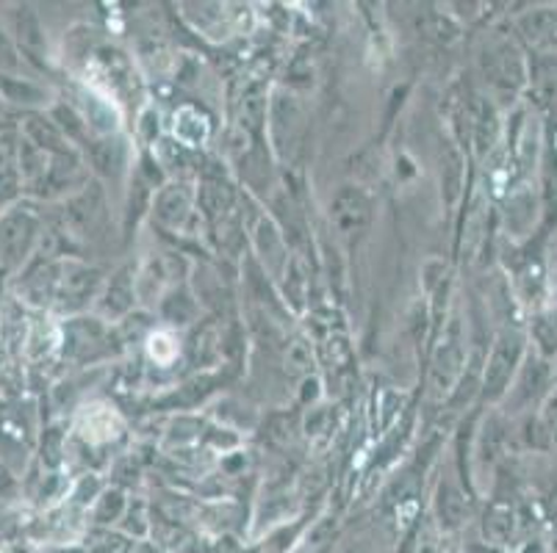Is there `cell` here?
Returning <instances> with one entry per match:
<instances>
[{
    "label": "cell",
    "instance_id": "obj_1",
    "mask_svg": "<svg viewBox=\"0 0 557 553\" xmlns=\"http://www.w3.org/2000/svg\"><path fill=\"white\" fill-rule=\"evenodd\" d=\"M39 232V213L32 205H20L7 211L0 219V261L7 266H20L32 252Z\"/></svg>",
    "mask_w": 557,
    "mask_h": 553
},
{
    "label": "cell",
    "instance_id": "obj_2",
    "mask_svg": "<svg viewBox=\"0 0 557 553\" xmlns=\"http://www.w3.org/2000/svg\"><path fill=\"white\" fill-rule=\"evenodd\" d=\"M521 352H524V341H521L519 332H503L496 338L483 379V390L488 399H499L508 390L510 379L521 363Z\"/></svg>",
    "mask_w": 557,
    "mask_h": 553
},
{
    "label": "cell",
    "instance_id": "obj_3",
    "mask_svg": "<svg viewBox=\"0 0 557 553\" xmlns=\"http://www.w3.org/2000/svg\"><path fill=\"white\" fill-rule=\"evenodd\" d=\"M331 219L333 225H336L342 232H347V236L361 232L363 227L369 225V219H372V205H369L367 194L352 189V186L338 191L336 200H333L331 205Z\"/></svg>",
    "mask_w": 557,
    "mask_h": 553
},
{
    "label": "cell",
    "instance_id": "obj_4",
    "mask_svg": "<svg viewBox=\"0 0 557 553\" xmlns=\"http://www.w3.org/2000/svg\"><path fill=\"white\" fill-rule=\"evenodd\" d=\"M98 282H100L98 268L73 263V266L64 268V277L62 282H59V293H55V297H59V304H62L64 311H78V307H84L86 304V299L92 297Z\"/></svg>",
    "mask_w": 557,
    "mask_h": 553
},
{
    "label": "cell",
    "instance_id": "obj_5",
    "mask_svg": "<svg viewBox=\"0 0 557 553\" xmlns=\"http://www.w3.org/2000/svg\"><path fill=\"white\" fill-rule=\"evenodd\" d=\"M546 382H549V368H546V363H541L539 357H530L524 368H521L519 379H516V388L510 390L508 404H513V410L533 404L544 393Z\"/></svg>",
    "mask_w": 557,
    "mask_h": 553
},
{
    "label": "cell",
    "instance_id": "obj_6",
    "mask_svg": "<svg viewBox=\"0 0 557 553\" xmlns=\"http://www.w3.org/2000/svg\"><path fill=\"white\" fill-rule=\"evenodd\" d=\"M483 64H485V75H488L491 84L494 86H510V84H519L521 80L519 53H516L510 45H503V48H496V50H491V53H485Z\"/></svg>",
    "mask_w": 557,
    "mask_h": 553
},
{
    "label": "cell",
    "instance_id": "obj_7",
    "mask_svg": "<svg viewBox=\"0 0 557 553\" xmlns=\"http://www.w3.org/2000/svg\"><path fill=\"white\" fill-rule=\"evenodd\" d=\"M103 216H106V205H103V194H100V186H89V189H86L84 194H81L78 200H73V205H70V222H73L81 232H86V236H89V230H95V227L103 222Z\"/></svg>",
    "mask_w": 557,
    "mask_h": 553
},
{
    "label": "cell",
    "instance_id": "obj_8",
    "mask_svg": "<svg viewBox=\"0 0 557 553\" xmlns=\"http://www.w3.org/2000/svg\"><path fill=\"white\" fill-rule=\"evenodd\" d=\"M131 266L120 268V272L111 277L109 291L103 297V313L106 316H125V313L134 307V277H131Z\"/></svg>",
    "mask_w": 557,
    "mask_h": 553
},
{
    "label": "cell",
    "instance_id": "obj_9",
    "mask_svg": "<svg viewBox=\"0 0 557 553\" xmlns=\"http://www.w3.org/2000/svg\"><path fill=\"white\" fill-rule=\"evenodd\" d=\"M521 30L539 48H557V9H539L521 20Z\"/></svg>",
    "mask_w": 557,
    "mask_h": 553
},
{
    "label": "cell",
    "instance_id": "obj_10",
    "mask_svg": "<svg viewBox=\"0 0 557 553\" xmlns=\"http://www.w3.org/2000/svg\"><path fill=\"white\" fill-rule=\"evenodd\" d=\"M156 216L166 227H178L189 216V191H184V186H170L161 191L156 202Z\"/></svg>",
    "mask_w": 557,
    "mask_h": 553
},
{
    "label": "cell",
    "instance_id": "obj_11",
    "mask_svg": "<svg viewBox=\"0 0 557 553\" xmlns=\"http://www.w3.org/2000/svg\"><path fill=\"white\" fill-rule=\"evenodd\" d=\"M513 529H516V517L510 506L494 504L488 512H485L483 535L485 540H488V545H505V542L513 537Z\"/></svg>",
    "mask_w": 557,
    "mask_h": 553
},
{
    "label": "cell",
    "instance_id": "obj_12",
    "mask_svg": "<svg viewBox=\"0 0 557 553\" xmlns=\"http://www.w3.org/2000/svg\"><path fill=\"white\" fill-rule=\"evenodd\" d=\"M17 42L28 59H39L45 50V37L42 28H39V20L28 7H23L17 12Z\"/></svg>",
    "mask_w": 557,
    "mask_h": 553
},
{
    "label": "cell",
    "instance_id": "obj_13",
    "mask_svg": "<svg viewBox=\"0 0 557 553\" xmlns=\"http://www.w3.org/2000/svg\"><path fill=\"white\" fill-rule=\"evenodd\" d=\"M438 517L444 529H458L466 517V499L455 485H442L438 490Z\"/></svg>",
    "mask_w": 557,
    "mask_h": 553
},
{
    "label": "cell",
    "instance_id": "obj_14",
    "mask_svg": "<svg viewBox=\"0 0 557 553\" xmlns=\"http://www.w3.org/2000/svg\"><path fill=\"white\" fill-rule=\"evenodd\" d=\"M460 363H463V349H460L458 338H455V341H449L447 347H444L442 357H438V363H435L433 368L435 388H449L453 377L458 374Z\"/></svg>",
    "mask_w": 557,
    "mask_h": 553
},
{
    "label": "cell",
    "instance_id": "obj_15",
    "mask_svg": "<svg viewBox=\"0 0 557 553\" xmlns=\"http://www.w3.org/2000/svg\"><path fill=\"white\" fill-rule=\"evenodd\" d=\"M28 136H32V144H37L39 150H53L59 152V155H67V147L62 144V134H59L48 120L32 116V120H28Z\"/></svg>",
    "mask_w": 557,
    "mask_h": 553
},
{
    "label": "cell",
    "instance_id": "obj_16",
    "mask_svg": "<svg viewBox=\"0 0 557 553\" xmlns=\"http://www.w3.org/2000/svg\"><path fill=\"white\" fill-rule=\"evenodd\" d=\"M0 89L7 91V98L14 100V103H39L45 98L42 89L32 84H20L17 78H9V75H0Z\"/></svg>",
    "mask_w": 557,
    "mask_h": 553
},
{
    "label": "cell",
    "instance_id": "obj_17",
    "mask_svg": "<svg viewBox=\"0 0 557 553\" xmlns=\"http://www.w3.org/2000/svg\"><path fill=\"white\" fill-rule=\"evenodd\" d=\"M92 152H95V164H98L103 172L116 169L125 159V147L120 144V141H100V144H95Z\"/></svg>",
    "mask_w": 557,
    "mask_h": 553
},
{
    "label": "cell",
    "instance_id": "obj_18",
    "mask_svg": "<svg viewBox=\"0 0 557 553\" xmlns=\"http://www.w3.org/2000/svg\"><path fill=\"white\" fill-rule=\"evenodd\" d=\"M200 202L209 216H222L227 211V205H231V191L225 186H202Z\"/></svg>",
    "mask_w": 557,
    "mask_h": 553
},
{
    "label": "cell",
    "instance_id": "obj_19",
    "mask_svg": "<svg viewBox=\"0 0 557 553\" xmlns=\"http://www.w3.org/2000/svg\"><path fill=\"white\" fill-rule=\"evenodd\" d=\"M216 354H220V335H216V329L209 324V327H202L195 338V360L211 363Z\"/></svg>",
    "mask_w": 557,
    "mask_h": 553
},
{
    "label": "cell",
    "instance_id": "obj_20",
    "mask_svg": "<svg viewBox=\"0 0 557 553\" xmlns=\"http://www.w3.org/2000/svg\"><path fill=\"white\" fill-rule=\"evenodd\" d=\"M164 316L170 318L172 324H186L191 316H195V304H191L189 297H184V293H175V297H170L164 302Z\"/></svg>",
    "mask_w": 557,
    "mask_h": 553
},
{
    "label": "cell",
    "instance_id": "obj_21",
    "mask_svg": "<svg viewBox=\"0 0 557 553\" xmlns=\"http://www.w3.org/2000/svg\"><path fill=\"white\" fill-rule=\"evenodd\" d=\"M125 510V501H123V493H106L103 499H100L98 510H95V517H98V524H114L116 517L123 515Z\"/></svg>",
    "mask_w": 557,
    "mask_h": 553
},
{
    "label": "cell",
    "instance_id": "obj_22",
    "mask_svg": "<svg viewBox=\"0 0 557 553\" xmlns=\"http://www.w3.org/2000/svg\"><path fill=\"white\" fill-rule=\"evenodd\" d=\"M263 114H267V100H263V95L258 89H250L245 95V105H242V116L247 120V125L250 128H258L263 120Z\"/></svg>",
    "mask_w": 557,
    "mask_h": 553
},
{
    "label": "cell",
    "instance_id": "obj_23",
    "mask_svg": "<svg viewBox=\"0 0 557 553\" xmlns=\"http://www.w3.org/2000/svg\"><path fill=\"white\" fill-rule=\"evenodd\" d=\"M535 341L541 343V352H544V354H557V327H555V322L539 318V324H535Z\"/></svg>",
    "mask_w": 557,
    "mask_h": 553
},
{
    "label": "cell",
    "instance_id": "obj_24",
    "mask_svg": "<svg viewBox=\"0 0 557 553\" xmlns=\"http://www.w3.org/2000/svg\"><path fill=\"white\" fill-rule=\"evenodd\" d=\"M20 194V177L14 169H0V202H9Z\"/></svg>",
    "mask_w": 557,
    "mask_h": 553
},
{
    "label": "cell",
    "instance_id": "obj_25",
    "mask_svg": "<svg viewBox=\"0 0 557 553\" xmlns=\"http://www.w3.org/2000/svg\"><path fill=\"white\" fill-rule=\"evenodd\" d=\"M544 429H546V435H549L552 443H557V390L549 395V402H546Z\"/></svg>",
    "mask_w": 557,
    "mask_h": 553
},
{
    "label": "cell",
    "instance_id": "obj_26",
    "mask_svg": "<svg viewBox=\"0 0 557 553\" xmlns=\"http://www.w3.org/2000/svg\"><path fill=\"white\" fill-rule=\"evenodd\" d=\"M95 553H134V548H131V542H125L123 537H114V540L109 537L106 542H100Z\"/></svg>",
    "mask_w": 557,
    "mask_h": 553
},
{
    "label": "cell",
    "instance_id": "obj_27",
    "mask_svg": "<svg viewBox=\"0 0 557 553\" xmlns=\"http://www.w3.org/2000/svg\"><path fill=\"white\" fill-rule=\"evenodd\" d=\"M288 363H292V368H297V372L311 365V357L306 354V347H302V343H295V347H292V352H288Z\"/></svg>",
    "mask_w": 557,
    "mask_h": 553
},
{
    "label": "cell",
    "instance_id": "obj_28",
    "mask_svg": "<svg viewBox=\"0 0 557 553\" xmlns=\"http://www.w3.org/2000/svg\"><path fill=\"white\" fill-rule=\"evenodd\" d=\"M0 67H3V70L17 67V59H14L12 45L7 42V37H3V34H0Z\"/></svg>",
    "mask_w": 557,
    "mask_h": 553
},
{
    "label": "cell",
    "instance_id": "obj_29",
    "mask_svg": "<svg viewBox=\"0 0 557 553\" xmlns=\"http://www.w3.org/2000/svg\"><path fill=\"white\" fill-rule=\"evenodd\" d=\"M12 490H14V481H12V476H9L7 470L0 468V495L12 493Z\"/></svg>",
    "mask_w": 557,
    "mask_h": 553
},
{
    "label": "cell",
    "instance_id": "obj_30",
    "mask_svg": "<svg viewBox=\"0 0 557 553\" xmlns=\"http://www.w3.org/2000/svg\"><path fill=\"white\" fill-rule=\"evenodd\" d=\"M128 517H131V520H134V512H131ZM136 520H141V506H136ZM131 529H134V535H136V537L145 535V529H141L139 524H136V526H134V524H128V531H131Z\"/></svg>",
    "mask_w": 557,
    "mask_h": 553
},
{
    "label": "cell",
    "instance_id": "obj_31",
    "mask_svg": "<svg viewBox=\"0 0 557 553\" xmlns=\"http://www.w3.org/2000/svg\"><path fill=\"white\" fill-rule=\"evenodd\" d=\"M134 553H164L159 545H150V542H141Z\"/></svg>",
    "mask_w": 557,
    "mask_h": 553
},
{
    "label": "cell",
    "instance_id": "obj_32",
    "mask_svg": "<svg viewBox=\"0 0 557 553\" xmlns=\"http://www.w3.org/2000/svg\"><path fill=\"white\" fill-rule=\"evenodd\" d=\"M469 553H499V551H496L494 545H488V542H485V545H472V548H469Z\"/></svg>",
    "mask_w": 557,
    "mask_h": 553
}]
</instances>
